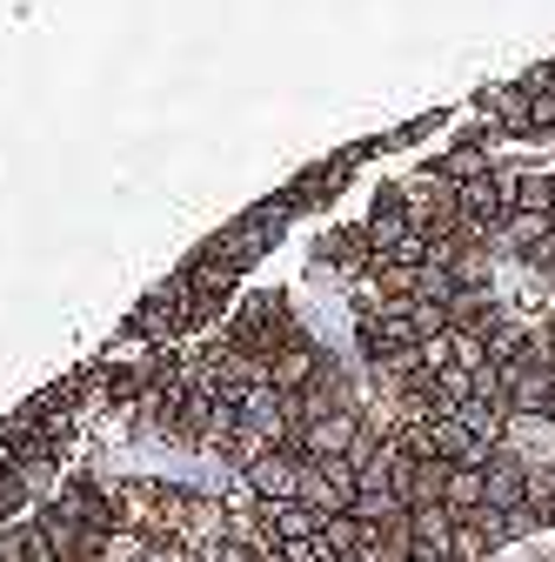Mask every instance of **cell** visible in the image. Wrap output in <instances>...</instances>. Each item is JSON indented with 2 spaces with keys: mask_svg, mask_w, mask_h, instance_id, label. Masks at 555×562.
I'll return each instance as SVG.
<instances>
[{
  "mask_svg": "<svg viewBox=\"0 0 555 562\" xmlns=\"http://www.w3.org/2000/svg\"><path fill=\"white\" fill-rule=\"evenodd\" d=\"M548 415H555V395H548Z\"/></svg>",
  "mask_w": 555,
  "mask_h": 562,
  "instance_id": "cell-11",
  "label": "cell"
},
{
  "mask_svg": "<svg viewBox=\"0 0 555 562\" xmlns=\"http://www.w3.org/2000/svg\"><path fill=\"white\" fill-rule=\"evenodd\" d=\"M542 529H555V503H548V509H542Z\"/></svg>",
  "mask_w": 555,
  "mask_h": 562,
  "instance_id": "cell-10",
  "label": "cell"
},
{
  "mask_svg": "<svg viewBox=\"0 0 555 562\" xmlns=\"http://www.w3.org/2000/svg\"><path fill=\"white\" fill-rule=\"evenodd\" d=\"M302 456L295 449H274V456H261V462H248L241 475H235V488H241V503H254V509H274V503H302Z\"/></svg>",
  "mask_w": 555,
  "mask_h": 562,
  "instance_id": "cell-1",
  "label": "cell"
},
{
  "mask_svg": "<svg viewBox=\"0 0 555 562\" xmlns=\"http://www.w3.org/2000/svg\"><path fill=\"white\" fill-rule=\"evenodd\" d=\"M482 114H496V127L509 134V140H535V101L509 81V88H489L482 94Z\"/></svg>",
  "mask_w": 555,
  "mask_h": 562,
  "instance_id": "cell-8",
  "label": "cell"
},
{
  "mask_svg": "<svg viewBox=\"0 0 555 562\" xmlns=\"http://www.w3.org/2000/svg\"><path fill=\"white\" fill-rule=\"evenodd\" d=\"M482 475H489V509H522L529 503V462L516 449H496L482 462Z\"/></svg>",
  "mask_w": 555,
  "mask_h": 562,
  "instance_id": "cell-5",
  "label": "cell"
},
{
  "mask_svg": "<svg viewBox=\"0 0 555 562\" xmlns=\"http://www.w3.org/2000/svg\"><path fill=\"white\" fill-rule=\"evenodd\" d=\"M442 509H449L455 522H482V516H489V475H482V469H449Z\"/></svg>",
  "mask_w": 555,
  "mask_h": 562,
  "instance_id": "cell-6",
  "label": "cell"
},
{
  "mask_svg": "<svg viewBox=\"0 0 555 562\" xmlns=\"http://www.w3.org/2000/svg\"><path fill=\"white\" fill-rule=\"evenodd\" d=\"M328 369H335V356H328V348H321V341H315L308 328H302L295 341H282V348H274V356H268V382L282 389L288 402H302V395H308V389H315V382H321Z\"/></svg>",
  "mask_w": 555,
  "mask_h": 562,
  "instance_id": "cell-2",
  "label": "cell"
},
{
  "mask_svg": "<svg viewBox=\"0 0 555 562\" xmlns=\"http://www.w3.org/2000/svg\"><path fill=\"white\" fill-rule=\"evenodd\" d=\"M502 194H509V215H548L555 222V168H502Z\"/></svg>",
  "mask_w": 555,
  "mask_h": 562,
  "instance_id": "cell-4",
  "label": "cell"
},
{
  "mask_svg": "<svg viewBox=\"0 0 555 562\" xmlns=\"http://www.w3.org/2000/svg\"><path fill=\"white\" fill-rule=\"evenodd\" d=\"M542 529V516L522 503V509H489L482 516V536H489V549H509V542H529Z\"/></svg>",
  "mask_w": 555,
  "mask_h": 562,
  "instance_id": "cell-9",
  "label": "cell"
},
{
  "mask_svg": "<svg viewBox=\"0 0 555 562\" xmlns=\"http://www.w3.org/2000/svg\"><path fill=\"white\" fill-rule=\"evenodd\" d=\"M502 449H516L522 462H555V415H509L502 429Z\"/></svg>",
  "mask_w": 555,
  "mask_h": 562,
  "instance_id": "cell-7",
  "label": "cell"
},
{
  "mask_svg": "<svg viewBox=\"0 0 555 562\" xmlns=\"http://www.w3.org/2000/svg\"><path fill=\"white\" fill-rule=\"evenodd\" d=\"M429 168H435V175H449V181L462 188V181H482V175H496L502 161H496V140H489V134H482V127H475V134H462V140H449V148H442V155H435Z\"/></svg>",
  "mask_w": 555,
  "mask_h": 562,
  "instance_id": "cell-3",
  "label": "cell"
}]
</instances>
